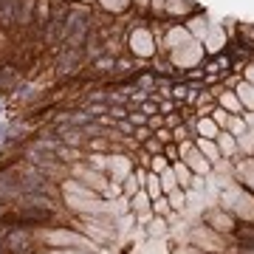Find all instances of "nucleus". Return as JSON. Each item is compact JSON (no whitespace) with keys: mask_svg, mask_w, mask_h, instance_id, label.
I'll list each match as a JSON object with an SVG mask.
<instances>
[{"mask_svg":"<svg viewBox=\"0 0 254 254\" xmlns=\"http://www.w3.org/2000/svg\"><path fill=\"white\" fill-rule=\"evenodd\" d=\"M184 26H187V31L192 34V40H203V34H206L209 28V14L206 11H195V14H190V17L184 20Z\"/></svg>","mask_w":254,"mask_h":254,"instance_id":"9d476101","label":"nucleus"},{"mask_svg":"<svg viewBox=\"0 0 254 254\" xmlns=\"http://www.w3.org/2000/svg\"><path fill=\"white\" fill-rule=\"evenodd\" d=\"M195 147H198V153L206 158L209 164H215V161H220V150H218V144H215V138H195Z\"/></svg>","mask_w":254,"mask_h":254,"instance_id":"dca6fc26","label":"nucleus"},{"mask_svg":"<svg viewBox=\"0 0 254 254\" xmlns=\"http://www.w3.org/2000/svg\"><path fill=\"white\" fill-rule=\"evenodd\" d=\"M167 200H170V206H173L175 212H184V209H187V190H181V187L170 190L167 192Z\"/></svg>","mask_w":254,"mask_h":254,"instance_id":"412c9836","label":"nucleus"},{"mask_svg":"<svg viewBox=\"0 0 254 254\" xmlns=\"http://www.w3.org/2000/svg\"><path fill=\"white\" fill-rule=\"evenodd\" d=\"M215 144H218V150H220V158H232V161L240 158V153H237V138L232 136L229 130H220L218 138H215Z\"/></svg>","mask_w":254,"mask_h":254,"instance_id":"9b49d317","label":"nucleus"},{"mask_svg":"<svg viewBox=\"0 0 254 254\" xmlns=\"http://www.w3.org/2000/svg\"><path fill=\"white\" fill-rule=\"evenodd\" d=\"M108 170H110V175H113V181L122 184L127 175L133 173V161H130L127 155H113V158L108 161Z\"/></svg>","mask_w":254,"mask_h":254,"instance_id":"f8f14e48","label":"nucleus"},{"mask_svg":"<svg viewBox=\"0 0 254 254\" xmlns=\"http://www.w3.org/2000/svg\"><path fill=\"white\" fill-rule=\"evenodd\" d=\"M158 181H161V192L167 195L170 190H175L178 187V181H175V173H173V167H167L161 175H158Z\"/></svg>","mask_w":254,"mask_h":254,"instance_id":"a878e982","label":"nucleus"},{"mask_svg":"<svg viewBox=\"0 0 254 254\" xmlns=\"http://www.w3.org/2000/svg\"><path fill=\"white\" fill-rule=\"evenodd\" d=\"M181 161L187 164V167L192 170V175H198V178H206V175L212 173V164H209L206 158H203V155L198 153V147H192V150H190L187 155H184Z\"/></svg>","mask_w":254,"mask_h":254,"instance_id":"1a4fd4ad","label":"nucleus"},{"mask_svg":"<svg viewBox=\"0 0 254 254\" xmlns=\"http://www.w3.org/2000/svg\"><path fill=\"white\" fill-rule=\"evenodd\" d=\"M99 6L105 11H110V14H122V11H127L133 6V0H99Z\"/></svg>","mask_w":254,"mask_h":254,"instance_id":"4be33fe9","label":"nucleus"},{"mask_svg":"<svg viewBox=\"0 0 254 254\" xmlns=\"http://www.w3.org/2000/svg\"><path fill=\"white\" fill-rule=\"evenodd\" d=\"M220 127L212 122V116H198V136L200 138H218Z\"/></svg>","mask_w":254,"mask_h":254,"instance_id":"a211bd4d","label":"nucleus"},{"mask_svg":"<svg viewBox=\"0 0 254 254\" xmlns=\"http://www.w3.org/2000/svg\"><path fill=\"white\" fill-rule=\"evenodd\" d=\"M138 190H141V184L136 181V175L130 173V175L125 178V181H122V192H125V198H133V195H136Z\"/></svg>","mask_w":254,"mask_h":254,"instance_id":"cd10ccee","label":"nucleus"},{"mask_svg":"<svg viewBox=\"0 0 254 254\" xmlns=\"http://www.w3.org/2000/svg\"><path fill=\"white\" fill-rule=\"evenodd\" d=\"M57 158H60V161H65V164H76L79 161V150H76V147H57Z\"/></svg>","mask_w":254,"mask_h":254,"instance_id":"393cba45","label":"nucleus"},{"mask_svg":"<svg viewBox=\"0 0 254 254\" xmlns=\"http://www.w3.org/2000/svg\"><path fill=\"white\" fill-rule=\"evenodd\" d=\"M187 240H190V246H195V249H200V252H206V254H229V237L215 232L206 223L192 226Z\"/></svg>","mask_w":254,"mask_h":254,"instance_id":"f257e3e1","label":"nucleus"},{"mask_svg":"<svg viewBox=\"0 0 254 254\" xmlns=\"http://www.w3.org/2000/svg\"><path fill=\"white\" fill-rule=\"evenodd\" d=\"M153 136L158 138L161 144H170V141H173V130H170V127H158V130H153Z\"/></svg>","mask_w":254,"mask_h":254,"instance_id":"72a5a7b5","label":"nucleus"},{"mask_svg":"<svg viewBox=\"0 0 254 254\" xmlns=\"http://www.w3.org/2000/svg\"><path fill=\"white\" fill-rule=\"evenodd\" d=\"M218 105L223 110H229L232 116H240V113H243V105H240V99H237V93L235 91H226V88L218 93Z\"/></svg>","mask_w":254,"mask_h":254,"instance_id":"4468645a","label":"nucleus"},{"mask_svg":"<svg viewBox=\"0 0 254 254\" xmlns=\"http://www.w3.org/2000/svg\"><path fill=\"white\" fill-rule=\"evenodd\" d=\"M167 167H170V161H167V155H164V153H161V155H153V158H150V173L161 175Z\"/></svg>","mask_w":254,"mask_h":254,"instance_id":"2f4dec72","label":"nucleus"},{"mask_svg":"<svg viewBox=\"0 0 254 254\" xmlns=\"http://www.w3.org/2000/svg\"><path fill=\"white\" fill-rule=\"evenodd\" d=\"M127 200H130L127 206H130V212H133V215H136V212H144V209H150V203H153V198L144 192V187H141V190H138L133 198H127Z\"/></svg>","mask_w":254,"mask_h":254,"instance_id":"6ab92c4d","label":"nucleus"},{"mask_svg":"<svg viewBox=\"0 0 254 254\" xmlns=\"http://www.w3.org/2000/svg\"><path fill=\"white\" fill-rule=\"evenodd\" d=\"M209 116H212V122H215V125H218L220 130H226V125H229V116H232V113H229V110H223L220 105H215V110H212Z\"/></svg>","mask_w":254,"mask_h":254,"instance_id":"c85d7f7f","label":"nucleus"},{"mask_svg":"<svg viewBox=\"0 0 254 254\" xmlns=\"http://www.w3.org/2000/svg\"><path fill=\"white\" fill-rule=\"evenodd\" d=\"M130 51L138 57V60H153L155 51H158V43H155V31L153 26H144V23H138L136 31L130 34Z\"/></svg>","mask_w":254,"mask_h":254,"instance_id":"20e7f679","label":"nucleus"},{"mask_svg":"<svg viewBox=\"0 0 254 254\" xmlns=\"http://www.w3.org/2000/svg\"><path fill=\"white\" fill-rule=\"evenodd\" d=\"M150 209H153L158 218H167L170 212H175L173 206H170V200H167V195H158V198H153V203H150Z\"/></svg>","mask_w":254,"mask_h":254,"instance_id":"5701e85b","label":"nucleus"},{"mask_svg":"<svg viewBox=\"0 0 254 254\" xmlns=\"http://www.w3.org/2000/svg\"><path fill=\"white\" fill-rule=\"evenodd\" d=\"M200 223H206V226H212L215 232L232 237L235 235V226H237V218L232 212H226L223 206H215V203H212L209 209H200Z\"/></svg>","mask_w":254,"mask_h":254,"instance_id":"39448f33","label":"nucleus"},{"mask_svg":"<svg viewBox=\"0 0 254 254\" xmlns=\"http://www.w3.org/2000/svg\"><path fill=\"white\" fill-rule=\"evenodd\" d=\"M133 136H136V141L141 144V141H147V138L153 136V130H150L147 125H141V127H136V130H133Z\"/></svg>","mask_w":254,"mask_h":254,"instance_id":"4c0bfd02","label":"nucleus"},{"mask_svg":"<svg viewBox=\"0 0 254 254\" xmlns=\"http://www.w3.org/2000/svg\"><path fill=\"white\" fill-rule=\"evenodd\" d=\"M48 254H88L85 249H51Z\"/></svg>","mask_w":254,"mask_h":254,"instance_id":"a19ab883","label":"nucleus"},{"mask_svg":"<svg viewBox=\"0 0 254 254\" xmlns=\"http://www.w3.org/2000/svg\"><path fill=\"white\" fill-rule=\"evenodd\" d=\"M43 240L54 249H85V252H102L99 243L91 240L82 232H71V229H54V232H43Z\"/></svg>","mask_w":254,"mask_h":254,"instance_id":"f03ea898","label":"nucleus"},{"mask_svg":"<svg viewBox=\"0 0 254 254\" xmlns=\"http://www.w3.org/2000/svg\"><path fill=\"white\" fill-rule=\"evenodd\" d=\"M23 254H34V252H23Z\"/></svg>","mask_w":254,"mask_h":254,"instance_id":"37998d69","label":"nucleus"},{"mask_svg":"<svg viewBox=\"0 0 254 254\" xmlns=\"http://www.w3.org/2000/svg\"><path fill=\"white\" fill-rule=\"evenodd\" d=\"M147 237H153V240H158V237H167L170 235V223H167V218H158V215H153V220H150V223H147Z\"/></svg>","mask_w":254,"mask_h":254,"instance_id":"f3484780","label":"nucleus"},{"mask_svg":"<svg viewBox=\"0 0 254 254\" xmlns=\"http://www.w3.org/2000/svg\"><path fill=\"white\" fill-rule=\"evenodd\" d=\"M73 175H76V178H82V184H85V187H91L93 192H105L108 190V178H105V173H99V170H93V167H82V164H76V167H73Z\"/></svg>","mask_w":254,"mask_h":254,"instance_id":"0eeeda50","label":"nucleus"},{"mask_svg":"<svg viewBox=\"0 0 254 254\" xmlns=\"http://www.w3.org/2000/svg\"><path fill=\"white\" fill-rule=\"evenodd\" d=\"M133 9L138 14H150V0H133Z\"/></svg>","mask_w":254,"mask_h":254,"instance_id":"ea45409f","label":"nucleus"},{"mask_svg":"<svg viewBox=\"0 0 254 254\" xmlns=\"http://www.w3.org/2000/svg\"><path fill=\"white\" fill-rule=\"evenodd\" d=\"M85 3H93V0H85Z\"/></svg>","mask_w":254,"mask_h":254,"instance_id":"c03bdc74","label":"nucleus"},{"mask_svg":"<svg viewBox=\"0 0 254 254\" xmlns=\"http://www.w3.org/2000/svg\"><path fill=\"white\" fill-rule=\"evenodd\" d=\"M226 130L232 133V136H240V133H246L249 127H246V119H243V113H240V116H229V125H226Z\"/></svg>","mask_w":254,"mask_h":254,"instance_id":"bb28decb","label":"nucleus"},{"mask_svg":"<svg viewBox=\"0 0 254 254\" xmlns=\"http://www.w3.org/2000/svg\"><path fill=\"white\" fill-rule=\"evenodd\" d=\"M144 192L150 195V198H158V195H164V192H161V181H158V175H155V173H147V178H144Z\"/></svg>","mask_w":254,"mask_h":254,"instance_id":"b1692460","label":"nucleus"},{"mask_svg":"<svg viewBox=\"0 0 254 254\" xmlns=\"http://www.w3.org/2000/svg\"><path fill=\"white\" fill-rule=\"evenodd\" d=\"M164 9H167V0H150V14L164 20Z\"/></svg>","mask_w":254,"mask_h":254,"instance_id":"473e14b6","label":"nucleus"},{"mask_svg":"<svg viewBox=\"0 0 254 254\" xmlns=\"http://www.w3.org/2000/svg\"><path fill=\"white\" fill-rule=\"evenodd\" d=\"M141 147H144L147 155H161V153H164V144H161L155 136H150L147 141H141Z\"/></svg>","mask_w":254,"mask_h":254,"instance_id":"c756f323","label":"nucleus"},{"mask_svg":"<svg viewBox=\"0 0 254 254\" xmlns=\"http://www.w3.org/2000/svg\"><path fill=\"white\" fill-rule=\"evenodd\" d=\"M240 73H243L246 82H252V85H254V60H249V63L243 65V71H240Z\"/></svg>","mask_w":254,"mask_h":254,"instance_id":"58836bf2","label":"nucleus"},{"mask_svg":"<svg viewBox=\"0 0 254 254\" xmlns=\"http://www.w3.org/2000/svg\"><path fill=\"white\" fill-rule=\"evenodd\" d=\"M173 167V173H175V181H178V187L181 190H192V184H195V175H192V170L187 167V164L178 158V161H173L170 164Z\"/></svg>","mask_w":254,"mask_h":254,"instance_id":"ddd939ff","label":"nucleus"},{"mask_svg":"<svg viewBox=\"0 0 254 254\" xmlns=\"http://www.w3.org/2000/svg\"><path fill=\"white\" fill-rule=\"evenodd\" d=\"M232 91L237 93V99H240V105H243V110H254V85L252 82H246V79H240L232 88Z\"/></svg>","mask_w":254,"mask_h":254,"instance_id":"2eb2a0df","label":"nucleus"},{"mask_svg":"<svg viewBox=\"0 0 254 254\" xmlns=\"http://www.w3.org/2000/svg\"><path fill=\"white\" fill-rule=\"evenodd\" d=\"M164 155H167V161L173 164V161H178L181 155H178V144L175 141H170V144H164Z\"/></svg>","mask_w":254,"mask_h":254,"instance_id":"c9c22d12","label":"nucleus"},{"mask_svg":"<svg viewBox=\"0 0 254 254\" xmlns=\"http://www.w3.org/2000/svg\"><path fill=\"white\" fill-rule=\"evenodd\" d=\"M167 57H170V63L175 65V71L184 73L187 68H198V65L206 60V51H203V46H200L198 40H192V43H187V46L170 51Z\"/></svg>","mask_w":254,"mask_h":254,"instance_id":"7ed1b4c3","label":"nucleus"},{"mask_svg":"<svg viewBox=\"0 0 254 254\" xmlns=\"http://www.w3.org/2000/svg\"><path fill=\"white\" fill-rule=\"evenodd\" d=\"M226 43H229L226 26H220V23H209L206 34H203V40H200V46H203V51H206V57H215V54H220V51L226 48Z\"/></svg>","mask_w":254,"mask_h":254,"instance_id":"423d86ee","label":"nucleus"},{"mask_svg":"<svg viewBox=\"0 0 254 254\" xmlns=\"http://www.w3.org/2000/svg\"><path fill=\"white\" fill-rule=\"evenodd\" d=\"M0 116H3V102H0Z\"/></svg>","mask_w":254,"mask_h":254,"instance_id":"79ce46f5","label":"nucleus"},{"mask_svg":"<svg viewBox=\"0 0 254 254\" xmlns=\"http://www.w3.org/2000/svg\"><path fill=\"white\" fill-rule=\"evenodd\" d=\"M181 122H184L181 113H167V116H164V127H170V130H175Z\"/></svg>","mask_w":254,"mask_h":254,"instance_id":"e433bc0d","label":"nucleus"},{"mask_svg":"<svg viewBox=\"0 0 254 254\" xmlns=\"http://www.w3.org/2000/svg\"><path fill=\"white\" fill-rule=\"evenodd\" d=\"M175 108H178V102H175V99H158V113H161V116L173 113Z\"/></svg>","mask_w":254,"mask_h":254,"instance_id":"f704fd0d","label":"nucleus"},{"mask_svg":"<svg viewBox=\"0 0 254 254\" xmlns=\"http://www.w3.org/2000/svg\"><path fill=\"white\" fill-rule=\"evenodd\" d=\"M195 11H200V6L195 3V0H167L164 20H175V17L187 20L190 14H195Z\"/></svg>","mask_w":254,"mask_h":254,"instance_id":"6e6552de","label":"nucleus"},{"mask_svg":"<svg viewBox=\"0 0 254 254\" xmlns=\"http://www.w3.org/2000/svg\"><path fill=\"white\" fill-rule=\"evenodd\" d=\"M88 167L99 170V173H105V170H108V155H102V153H91V155H88Z\"/></svg>","mask_w":254,"mask_h":254,"instance_id":"7c9ffc66","label":"nucleus"},{"mask_svg":"<svg viewBox=\"0 0 254 254\" xmlns=\"http://www.w3.org/2000/svg\"><path fill=\"white\" fill-rule=\"evenodd\" d=\"M237 138V153L240 155H254V130H246V133H240Z\"/></svg>","mask_w":254,"mask_h":254,"instance_id":"aec40b11","label":"nucleus"}]
</instances>
